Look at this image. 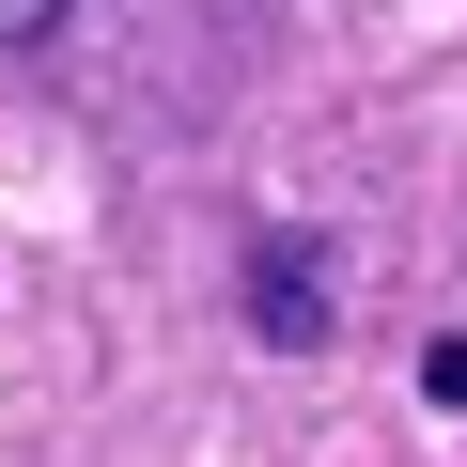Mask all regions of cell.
Returning <instances> with one entry per match:
<instances>
[{
  "label": "cell",
  "instance_id": "6da1fadb",
  "mask_svg": "<svg viewBox=\"0 0 467 467\" xmlns=\"http://www.w3.org/2000/svg\"><path fill=\"white\" fill-rule=\"evenodd\" d=\"M250 327H265V343H327V296H312V250H296V234L250 265Z\"/></svg>",
  "mask_w": 467,
  "mask_h": 467
},
{
  "label": "cell",
  "instance_id": "7a4b0ae2",
  "mask_svg": "<svg viewBox=\"0 0 467 467\" xmlns=\"http://www.w3.org/2000/svg\"><path fill=\"white\" fill-rule=\"evenodd\" d=\"M420 389H436V405H467V327H451V343L420 358Z\"/></svg>",
  "mask_w": 467,
  "mask_h": 467
},
{
  "label": "cell",
  "instance_id": "3957f363",
  "mask_svg": "<svg viewBox=\"0 0 467 467\" xmlns=\"http://www.w3.org/2000/svg\"><path fill=\"white\" fill-rule=\"evenodd\" d=\"M47 16H63V0H0V47H32V32H47Z\"/></svg>",
  "mask_w": 467,
  "mask_h": 467
}]
</instances>
